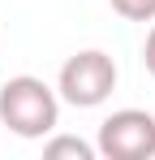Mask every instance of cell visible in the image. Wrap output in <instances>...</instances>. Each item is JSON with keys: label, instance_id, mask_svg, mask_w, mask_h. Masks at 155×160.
I'll use <instances>...</instances> for the list:
<instances>
[{"label": "cell", "instance_id": "cell-1", "mask_svg": "<svg viewBox=\"0 0 155 160\" xmlns=\"http://www.w3.org/2000/svg\"><path fill=\"white\" fill-rule=\"evenodd\" d=\"M0 121L17 138H43L60 126V95L35 74H17L0 87Z\"/></svg>", "mask_w": 155, "mask_h": 160}, {"label": "cell", "instance_id": "cell-2", "mask_svg": "<svg viewBox=\"0 0 155 160\" xmlns=\"http://www.w3.org/2000/svg\"><path fill=\"white\" fill-rule=\"evenodd\" d=\"M116 91V61L103 48H82L60 65L56 78V95L73 108H99L108 95Z\"/></svg>", "mask_w": 155, "mask_h": 160}, {"label": "cell", "instance_id": "cell-3", "mask_svg": "<svg viewBox=\"0 0 155 160\" xmlns=\"http://www.w3.org/2000/svg\"><path fill=\"white\" fill-rule=\"evenodd\" d=\"M99 156L108 160H151L155 156V117L147 108H116L99 126Z\"/></svg>", "mask_w": 155, "mask_h": 160}, {"label": "cell", "instance_id": "cell-4", "mask_svg": "<svg viewBox=\"0 0 155 160\" xmlns=\"http://www.w3.org/2000/svg\"><path fill=\"white\" fill-rule=\"evenodd\" d=\"M95 143H86V138H78V134H56L43 143V156L48 160H95Z\"/></svg>", "mask_w": 155, "mask_h": 160}, {"label": "cell", "instance_id": "cell-5", "mask_svg": "<svg viewBox=\"0 0 155 160\" xmlns=\"http://www.w3.org/2000/svg\"><path fill=\"white\" fill-rule=\"evenodd\" d=\"M125 22H155V0H108Z\"/></svg>", "mask_w": 155, "mask_h": 160}, {"label": "cell", "instance_id": "cell-6", "mask_svg": "<svg viewBox=\"0 0 155 160\" xmlns=\"http://www.w3.org/2000/svg\"><path fill=\"white\" fill-rule=\"evenodd\" d=\"M142 65H147V74L155 78V26H151V35H147V43H142Z\"/></svg>", "mask_w": 155, "mask_h": 160}]
</instances>
